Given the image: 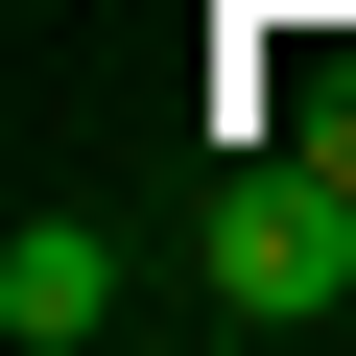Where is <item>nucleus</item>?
<instances>
[{
  "mask_svg": "<svg viewBox=\"0 0 356 356\" xmlns=\"http://www.w3.org/2000/svg\"><path fill=\"white\" fill-rule=\"evenodd\" d=\"M191 309H214V332H332V309H356V191H332L309 143L214 166V238H191Z\"/></svg>",
  "mask_w": 356,
  "mask_h": 356,
  "instance_id": "obj_1",
  "label": "nucleus"
},
{
  "mask_svg": "<svg viewBox=\"0 0 356 356\" xmlns=\"http://www.w3.org/2000/svg\"><path fill=\"white\" fill-rule=\"evenodd\" d=\"M143 285H119V238L95 214H24V238H0V332H24V356H95Z\"/></svg>",
  "mask_w": 356,
  "mask_h": 356,
  "instance_id": "obj_2",
  "label": "nucleus"
}]
</instances>
